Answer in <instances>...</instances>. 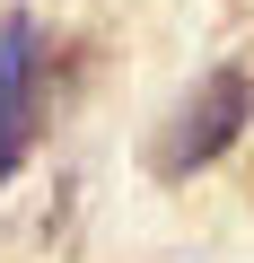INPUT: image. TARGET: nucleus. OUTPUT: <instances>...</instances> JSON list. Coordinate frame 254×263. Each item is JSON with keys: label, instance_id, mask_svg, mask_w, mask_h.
Instances as JSON below:
<instances>
[{"label": "nucleus", "instance_id": "nucleus-1", "mask_svg": "<svg viewBox=\"0 0 254 263\" xmlns=\"http://www.w3.org/2000/svg\"><path fill=\"white\" fill-rule=\"evenodd\" d=\"M44 114H53V44L27 9H9L0 18V184L35 158Z\"/></svg>", "mask_w": 254, "mask_h": 263}, {"label": "nucleus", "instance_id": "nucleus-2", "mask_svg": "<svg viewBox=\"0 0 254 263\" xmlns=\"http://www.w3.org/2000/svg\"><path fill=\"white\" fill-rule=\"evenodd\" d=\"M245 123H254V79H245L237 62H219V70L167 114V132H158V176H202V167H219Z\"/></svg>", "mask_w": 254, "mask_h": 263}]
</instances>
